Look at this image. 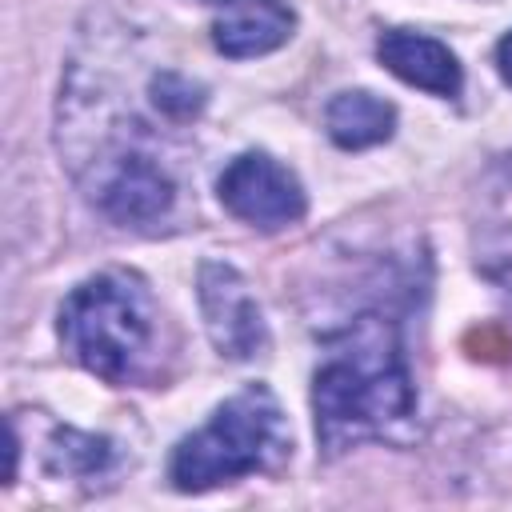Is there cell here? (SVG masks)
Instances as JSON below:
<instances>
[{
  "label": "cell",
  "instance_id": "8992f818",
  "mask_svg": "<svg viewBox=\"0 0 512 512\" xmlns=\"http://www.w3.org/2000/svg\"><path fill=\"white\" fill-rule=\"evenodd\" d=\"M200 312L212 344L232 360H252L268 348V328L256 296L232 264L208 260L200 268Z\"/></svg>",
  "mask_w": 512,
  "mask_h": 512
},
{
  "label": "cell",
  "instance_id": "6da1fadb",
  "mask_svg": "<svg viewBox=\"0 0 512 512\" xmlns=\"http://www.w3.org/2000/svg\"><path fill=\"white\" fill-rule=\"evenodd\" d=\"M312 412L328 456L372 436H392L416 416L412 372L388 320L360 316L328 344L312 376Z\"/></svg>",
  "mask_w": 512,
  "mask_h": 512
},
{
  "label": "cell",
  "instance_id": "30bf717a",
  "mask_svg": "<svg viewBox=\"0 0 512 512\" xmlns=\"http://www.w3.org/2000/svg\"><path fill=\"white\" fill-rule=\"evenodd\" d=\"M324 128L340 148H372L392 136L396 108L372 92H340L324 108Z\"/></svg>",
  "mask_w": 512,
  "mask_h": 512
},
{
  "label": "cell",
  "instance_id": "52a82bcc",
  "mask_svg": "<svg viewBox=\"0 0 512 512\" xmlns=\"http://www.w3.org/2000/svg\"><path fill=\"white\" fill-rule=\"evenodd\" d=\"M292 8L284 0H220L212 20V40L224 56H264L292 36Z\"/></svg>",
  "mask_w": 512,
  "mask_h": 512
},
{
  "label": "cell",
  "instance_id": "5b68a950",
  "mask_svg": "<svg viewBox=\"0 0 512 512\" xmlns=\"http://www.w3.org/2000/svg\"><path fill=\"white\" fill-rule=\"evenodd\" d=\"M220 204L252 224V228H264V232H276V228H288L304 216L308 200H304V188L300 180L272 156L264 152H244L236 156L224 172H220Z\"/></svg>",
  "mask_w": 512,
  "mask_h": 512
},
{
  "label": "cell",
  "instance_id": "7a4b0ae2",
  "mask_svg": "<svg viewBox=\"0 0 512 512\" xmlns=\"http://www.w3.org/2000/svg\"><path fill=\"white\" fill-rule=\"evenodd\" d=\"M60 340L104 384H140L156 372L160 308L132 272H100L60 304Z\"/></svg>",
  "mask_w": 512,
  "mask_h": 512
},
{
  "label": "cell",
  "instance_id": "7c38bea8",
  "mask_svg": "<svg viewBox=\"0 0 512 512\" xmlns=\"http://www.w3.org/2000/svg\"><path fill=\"white\" fill-rule=\"evenodd\" d=\"M112 456L108 440H96V436H80V432H56V448H52V468L56 472H76V476H88L96 468H104Z\"/></svg>",
  "mask_w": 512,
  "mask_h": 512
},
{
  "label": "cell",
  "instance_id": "3957f363",
  "mask_svg": "<svg viewBox=\"0 0 512 512\" xmlns=\"http://www.w3.org/2000/svg\"><path fill=\"white\" fill-rule=\"evenodd\" d=\"M292 448L288 420L264 384H248L224 400L212 420L184 436L172 452L168 476L180 492H208L252 472H268Z\"/></svg>",
  "mask_w": 512,
  "mask_h": 512
},
{
  "label": "cell",
  "instance_id": "ba28073f",
  "mask_svg": "<svg viewBox=\"0 0 512 512\" xmlns=\"http://www.w3.org/2000/svg\"><path fill=\"white\" fill-rule=\"evenodd\" d=\"M376 56L392 76H400L412 88H424L432 96H456L460 92L456 56L432 36H420V32H408V28H388L376 40Z\"/></svg>",
  "mask_w": 512,
  "mask_h": 512
},
{
  "label": "cell",
  "instance_id": "9c48e42d",
  "mask_svg": "<svg viewBox=\"0 0 512 512\" xmlns=\"http://www.w3.org/2000/svg\"><path fill=\"white\" fill-rule=\"evenodd\" d=\"M472 248L476 268L504 296H512V176H500L484 188L472 224Z\"/></svg>",
  "mask_w": 512,
  "mask_h": 512
},
{
  "label": "cell",
  "instance_id": "5bb4252c",
  "mask_svg": "<svg viewBox=\"0 0 512 512\" xmlns=\"http://www.w3.org/2000/svg\"><path fill=\"white\" fill-rule=\"evenodd\" d=\"M208 4H220V0H208Z\"/></svg>",
  "mask_w": 512,
  "mask_h": 512
},
{
  "label": "cell",
  "instance_id": "8fae6325",
  "mask_svg": "<svg viewBox=\"0 0 512 512\" xmlns=\"http://www.w3.org/2000/svg\"><path fill=\"white\" fill-rule=\"evenodd\" d=\"M148 92H152V104L156 112H164L168 120H192L200 108H204V88L192 84L184 72L176 68H164L148 80Z\"/></svg>",
  "mask_w": 512,
  "mask_h": 512
},
{
  "label": "cell",
  "instance_id": "4fadbf2b",
  "mask_svg": "<svg viewBox=\"0 0 512 512\" xmlns=\"http://www.w3.org/2000/svg\"><path fill=\"white\" fill-rule=\"evenodd\" d=\"M496 64H500V76L512 84V32L500 40V48H496Z\"/></svg>",
  "mask_w": 512,
  "mask_h": 512
},
{
  "label": "cell",
  "instance_id": "277c9868",
  "mask_svg": "<svg viewBox=\"0 0 512 512\" xmlns=\"http://www.w3.org/2000/svg\"><path fill=\"white\" fill-rule=\"evenodd\" d=\"M96 208L116 224H156L176 204V180L160 164L156 152L140 144H120L108 156H100L96 176L88 184Z\"/></svg>",
  "mask_w": 512,
  "mask_h": 512
}]
</instances>
